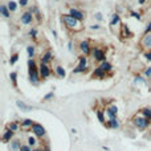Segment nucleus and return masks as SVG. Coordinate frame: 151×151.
<instances>
[{
  "label": "nucleus",
  "mask_w": 151,
  "mask_h": 151,
  "mask_svg": "<svg viewBox=\"0 0 151 151\" xmlns=\"http://www.w3.org/2000/svg\"><path fill=\"white\" fill-rule=\"evenodd\" d=\"M133 123L135 125V127H138V129H141V130H143V129H146L147 126H149L150 121L147 119L145 115L138 114V115H135V117L133 118Z\"/></svg>",
  "instance_id": "7ed1b4c3"
},
{
  "label": "nucleus",
  "mask_w": 151,
  "mask_h": 151,
  "mask_svg": "<svg viewBox=\"0 0 151 151\" xmlns=\"http://www.w3.org/2000/svg\"><path fill=\"white\" fill-rule=\"evenodd\" d=\"M141 47L145 48V49L151 50V32L150 33H146L143 36V39L141 40Z\"/></svg>",
  "instance_id": "0eeeda50"
},
{
  "label": "nucleus",
  "mask_w": 151,
  "mask_h": 151,
  "mask_svg": "<svg viewBox=\"0 0 151 151\" xmlns=\"http://www.w3.org/2000/svg\"><path fill=\"white\" fill-rule=\"evenodd\" d=\"M8 9H9L11 12H15V11L17 9V4H16L15 1H9L8 3Z\"/></svg>",
  "instance_id": "cd10ccee"
},
{
  "label": "nucleus",
  "mask_w": 151,
  "mask_h": 151,
  "mask_svg": "<svg viewBox=\"0 0 151 151\" xmlns=\"http://www.w3.org/2000/svg\"><path fill=\"white\" fill-rule=\"evenodd\" d=\"M20 147H21L20 141H12V142H11V150H12V151L20 150Z\"/></svg>",
  "instance_id": "412c9836"
},
{
  "label": "nucleus",
  "mask_w": 151,
  "mask_h": 151,
  "mask_svg": "<svg viewBox=\"0 0 151 151\" xmlns=\"http://www.w3.org/2000/svg\"><path fill=\"white\" fill-rule=\"evenodd\" d=\"M16 105H17V107H19V109L24 110V111H31V110H32V107H31V106H28V105H25V104H24V102H21V101H17V102H16Z\"/></svg>",
  "instance_id": "f3484780"
},
{
  "label": "nucleus",
  "mask_w": 151,
  "mask_h": 151,
  "mask_svg": "<svg viewBox=\"0 0 151 151\" xmlns=\"http://www.w3.org/2000/svg\"><path fill=\"white\" fill-rule=\"evenodd\" d=\"M139 3H141V4H143V3H145V0H139Z\"/></svg>",
  "instance_id": "37998d69"
},
{
  "label": "nucleus",
  "mask_w": 151,
  "mask_h": 151,
  "mask_svg": "<svg viewBox=\"0 0 151 151\" xmlns=\"http://www.w3.org/2000/svg\"><path fill=\"white\" fill-rule=\"evenodd\" d=\"M99 68H101L102 70L105 72V73H109V72H111L113 66H111V64H110V63H106V61H104V63L99 65Z\"/></svg>",
  "instance_id": "2eb2a0df"
},
{
  "label": "nucleus",
  "mask_w": 151,
  "mask_h": 151,
  "mask_svg": "<svg viewBox=\"0 0 151 151\" xmlns=\"http://www.w3.org/2000/svg\"><path fill=\"white\" fill-rule=\"evenodd\" d=\"M28 68H29V80L32 83L36 85L40 80V72L36 68V63H35L33 58H29L28 60Z\"/></svg>",
  "instance_id": "f03ea898"
},
{
  "label": "nucleus",
  "mask_w": 151,
  "mask_h": 151,
  "mask_svg": "<svg viewBox=\"0 0 151 151\" xmlns=\"http://www.w3.org/2000/svg\"><path fill=\"white\" fill-rule=\"evenodd\" d=\"M8 129H9V130H12L13 133H15V131H17V130H19V123H17V122H12V123H9V125H8Z\"/></svg>",
  "instance_id": "bb28decb"
},
{
  "label": "nucleus",
  "mask_w": 151,
  "mask_h": 151,
  "mask_svg": "<svg viewBox=\"0 0 151 151\" xmlns=\"http://www.w3.org/2000/svg\"><path fill=\"white\" fill-rule=\"evenodd\" d=\"M39 72H40V76H41L42 78H47V77H49L50 76V70H49V68H48V65L47 64H42L41 63V65L39 66Z\"/></svg>",
  "instance_id": "1a4fd4ad"
},
{
  "label": "nucleus",
  "mask_w": 151,
  "mask_h": 151,
  "mask_svg": "<svg viewBox=\"0 0 151 151\" xmlns=\"http://www.w3.org/2000/svg\"><path fill=\"white\" fill-rule=\"evenodd\" d=\"M99 28V25H93L91 27V29H98Z\"/></svg>",
  "instance_id": "a19ab883"
},
{
  "label": "nucleus",
  "mask_w": 151,
  "mask_h": 151,
  "mask_svg": "<svg viewBox=\"0 0 151 151\" xmlns=\"http://www.w3.org/2000/svg\"><path fill=\"white\" fill-rule=\"evenodd\" d=\"M28 145L31 147H35L37 145V141H36V138L35 137H28Z\"/></svg>",
  "instance_id": "c85d7f7f"
},
{
  "label": "nucleus",
  "mask_w": 151,
  "mask_h": 151,
  "mask_svg": "<svg viewBox=\"0 0 151 151\" xmlns=\"http://www.w3.org/2000/svg\"><path fill=\"white\" fill-rule=\"evenodd\" d=\"M32 131H33V134L36 137H39V138H42V137L45 135V129L42 127L40 123H35L33 126H32Z\"/></svg>",
  "instance_id": "423d86ee"
},
{
  "label": "nucleus",
  "mask_w": 151,
  "mask_h": 151,
  "mask_svg": "<svg viewBox=\"0 0 151 151\" xmlns=\"http://www.w3.org/2000/svg\"><path fill=\"white\" fill-rule=\"evenodd\" d=\"M69 15L70 16H73L74 19H77V20H82L83 19V13L81 12V11H78V9H74V8H72L70 9V12H69Z\"/></svg>",
  "instance_id": "f8f14e48"
},
{
  "label": "nucleus",
  "mask_w": 151,
  "mask_h": 151,
  "mask_svg": "<svg viewBox=\"0 0 151 151\" xmlns=\"http://www.w3.org/2000/svg\"><path fill=\"white\" fill-rule=\"evenodd\" d=\"M13 134H15V133H13L12 130H9V129H7V130L4 131V134H3V137H1L3 142H11V139H12Z\"/></svg>",
  "instance_id": "ddd939ff"
},
{
  "label": "nucleus",
  "mask_w": 151,
  "mask_h": 151,
  "mask_svg": "<svg viewBox=\"0 0 151 151\" xmlns=\"http://www.w3.org/2000/svg\"><path fill=\"white\" fill-rule=\"evenodd\" d=\"M50 98H53V91H50V93H48L47 96L44 97V99H45V101H49Z\"/></svg>",
  "instance_id": "f704fd0d"
},
{
  "label": "nucleus",
  "mask_w": 151,
  "mask_h": 151,
  "mask_svg": "<svg viewBox=\"0 0 151 151\" xmlns=\"http://www.w3.org/2000/svg\"><path fill=\"white\" fill-rule=\"evenodd\" d=\"M88 68V60H86L85 56H81L80 57V63H78V66L73 69V73L77 74V73H83Z\"/></svg>",
  "instance_id": "20e7f679"
},
{
  "label": "nucleus",
  "mask_w": 151,
  "mask_h": 151,
  "mask_svg": "<svg viewBox=\"0 0 151 151\" xmlns=\"http://www.w3.org/2000/svg\"><path fill=\"white\" fill-rule=\"evenodd\" d=\"M145 76H146L147 78H151V66H149V68L145 70Z\"/></svg>",
  "instance_id": "72a5a7b5"
},
{
  "label": "nucleus",
  "mask_w": 151,
  "mask_h": 151,
  "mask_svg": "<svg viewBox=\"0 0 151 151\" xmlns=\"http://www.w3.org/2000/svg\"><path fill=\"white\" fill-rule=\"evenodd\" d=\"M121 36H122V37H130L131 36V33H130V31H129L127 25H125V24H122V33H121Z\"/></svg>",
  "instance_id": "aec40b11"
},
{
  "label": "nucleus",
  "mask_w": 151,
  "mask_h": 151,
  "mask_svg": "<svg viewBox=\"0 0 151 151\" xmlns=\"http://www.w3.org/2000/svg\"><path fill=\"white\" fill-rule=\"evenodd\" d=\"M50 60H52V52H50V50L45 52L44 55L41 56V63H42V64H48Z\"/></svg>",
  "instance_id": "4468645a"
},
{
  "label": "nucleus",
  "mask_w": 151,
  "mask_h": 151,
  "mask_svg": "<svg viewBox=\"0 0 151 151\" xmlns=\"http://www.w3.org/2000/svg\"><path fill=\"white\" fill-rule=\"evenodd\" d=\"M0 9H1V13H3V16H4V17H9V15H11V11L8 9V7L7 5H1V7H0Z\"/></svg>",
  "instance_id": "4be33fe9"
},
{
  "label": "nucleus",
  "mask_w": 151,
  "mask_h": 151,
  "mask_svg": "<svg viewBox=\"0 0 151 151\" xmlns=\"http://www.w3.org/2000/svg\"><path fill=\"white\" fill-rule=\"evenodd\" d=\"M80 49L82 53H85V55H89L90 53V44H89V41H81L80 44Z\"/></svg>",
  "instance_id": "9b49d317"
},
{
  "label": "nucleus",
  "mask_w": 151,
  "mask_h": 151,
  "mask_svg": "<svg viewBox=\"0 0 151 151\" xmlns=\"http://www.w3.org/2000/svg\"><path fill=\"white\" fill-rule=\"evenodd\" d=\"M35 123H33V121L32 119H24L23 122H21V126H23V127H32V126H33Z\"/></svg>",
  "instance_id": "5701e85b"
},
{
  "label": "nucleus",
  "mask_w": 151,
  "mask_h": 151,
  "mask_svg": "<svg viewBox=\"0 0 151 151\" xmlns=\"http://www.w3.org/2000/svg\"><path fill=\"white\" fill-rule=\"evenodd\" d=\"M27 52H28V57L29 58H33V56H35V47L33 45L27 47Z\"/></svg>",
  "instance_id": "a878e982"
},
{
  "label": "nucleus",
  "mask_w": 151,
  "mask_h": 151,
  "mask_svg": "<svg viewBox=\"0 0 151 151\" xmlns=\"http://www.w3.org/2000/svg\"><path fill=\"white\" fill-rule=\"evenodd\" d=\"M19 3H20V5H21V7H25V5L28 4V0H20V1H19Z\"/></svg>",
  "instance_id": "4c0bfd02"
},
{
  "label": "nucleus",
  "mask_w": 151,
  "mask_h": 151,
  "mask_svg": "<svg viewBox=\"0 0 151 151\" xmlns=\"http://www.w3.org/2000/svg\"><path fill=\"white\" fill-rule=\"evenodd\" d=\"M20 20H21V23L23 24H31L32 20H33V16H32L31 12H24L23 15H21Z\"/></svg>",
  "instance_id": "9d476101"
},
{
  "label": "nucleus",
  "mask_w": 151,
  "mask_h": 151,
  "mask_svg": "<svg viewBox=\"0 0 151 151\" xmlns=\"http://www.w3.org/2000/svg\"><path fill=\"white\" fill-rule=\"evenodd\" d=\"M63 21L65 23L66 28L73 29V31H80V29L82 28L81 21L77 20V19H74L73 16H70V15H63Z\"/></svg>",
  "instance_id": "f257e3e1"
},
{
  "label": "nucleus",
  "mask_w": 151,
  "mask_h": 151,
  "mask_svg": "<svg viewBox=\"0 0 151 151\" xmlns=\"http://www.w3.org/2000/svg\"><path fill=\"white\" fill-rule=\"evenodd\" d=\"M17 60H19V55H17V53H16V55H13L12 57H11V60H9V64H11V65H13V64H15V63H16V61H17Z\"/></svg>",
  "instance_id": "2f4dec72"
},
{
  "label": "nucleus",
  "mask_w": 151,
  "mask_h": 151,
  "mask_svg": "<svg viewBox=\"0 0 151 151\" xmlns=\"http://www.w3.org/2000/svg\"><path fill=\"white\" fill-rule=\"evenodd\" d=\"M105 76H106V73H105V72L102 70V69L99 68V66L93 72V77H94V78H104Z\"/></svg>",
  "instance_id": "dca6fc26"
},
{
  "label": "nucleus",
  "mask_w": 151,
  "mask_h": 151,
  "mask_svg": "<svg viewBox=\"0 0 151 151\" xmlns=\"http://www.w3.org/2000/svg\"><path fill=\"white\" fill-rule=\"evenodd\" d=\"M9 78H11V81H12L13 85L16 86V78H17V73H16V72H12L11 76H9Z\"/></svg>",
  "instance_id": "7c9ffc66"
},
{
  "label": "nucleus",
  "mask_w": 151,
  "mask_h": 151,
  "mask_svg": "<svg viewBox=\"0 0 151 151\" xmlns=\"http://www.w3.org/2000/svg\"><path fill=\"white\" fill-rule=\"evenodd\" d=\"M145 58H146L147 61H151V50H149V52L145 53Z\"/></svg>",
  "instance_id": "c9c22d12"
},
{
  "label": "nucleus",
  "mask_w": 151,
  "mask_h": 151,
  "mask_svg": "<svg viewBox=\"0 0 151 151\" xmlns=\"http://www.w3.org/2000/svg\"><path fill=\"white\" fill-rule=\"evenodd\" d=\"M131 15H133L135 19H138V20H141V16H139V13H137V12H131Z\"/></svg>",
  "instance_id": "58836bf2"
},
{
  "label": "nucleus",
  "mask_w": 151,
  "mask_h": 151,
  "mask_svg": "<svg viewBox=\"0 0 151 151\" xmlns=\"http://www.w3.org/2000/svg\"><path fill=\"white\" fill-rule=\"evenodd\" d=\"M91 55H93L94 60H97V61H102V63H104V61L106 60L105 52L102 49H99V48H93V49H91Z\"/></svg>",
  "instance_id": "39448f33"
},
{
  "label": "nucleus",
  "mask_w": 151,
  "mask_h": 151,
  "mask_svg": "<svg viewBox=\"0 0 151 151\" xmlns=\"http://www.w3.org/2000/svg\"><path fill=\"white\" fill-rule=\"evenodd\" d=\"M97 118H98L99 122L105 123V117H104V113L101 111V110H97Z\"/></svg>",
  "instance_id": "c756f323"
},
{
  "label": "nucleus",
  "mask_w": 151,
  "mask_h": 151,
  "mask_svg": "<svg viewBox=\"0 0 151 151\" xmlns=\"http://www.w3.org/2000/svg\"><path fill=\"white\" fill-rule=\"evenodd\" d=\"M106 114H107V117H109V119H114V118H117L118 107L115 106V105H111V106H109L106 109Z\"/></svg>",
  "instance_id": "6e6552de"
},
{
  "label": "nucleus",
  "mask_w": 151,
  "mask_h": 151,
  "mask_svg": "<svg viewBox=\"0 0 151 151\" xmlns=\"http://www.w3.org/2000/svg\"><path fill=\"white\" fill-rule=\"evenodd\" d=\"M36 29H31V31H29V36L31 37H36Z\"/></svg>",
  "instance_id": "e433bc0d"
},
{
  "label": "nucleus",
  "mask_w": 151,
  "mask_h": 151,
  "mask_svg": "<svg viewBox=\"0 0 151 151\" xmlns=\"http://www.w3.org/2000/svg\"><path fill=\"white\" fill-rule=\"evenodd\" d=\"M146 32H147V33H150V32H151V23L149 24V25H147V28H146Z\"/></svg>",
  "instance_id": "ea45409f"
},
{
  "label": "nucleus",
  "mask_w": 151,
  "mask_h": 151,
  "mask_svg": "<svg viewBox=\"0 0 151 151\" xmlns=\"http://www.w3.org/2000/svg\"><path fill=\"white\" fill-rule=\"evenodd\" d=\"M119 23V15H117V13H114L111 17V23H110V25L111 27H115V24Z\"/></svg>",
  "instance_id": "393cba45"
},
{
  "label": "nucleus",
  "mask_w": 151,
  "mask_h": 151,
  "mask_svg": "<svg viewBox=\"0 0 151 151\" xmlns=\"http://www.w3.org/2000/svg\"><path fill=\"white\" fill-rule=\"evenodd\" d=\"M33 151H47V150H42V149H33Z\"/></svg>",
  "instance_id": "79ce46f5"
},
{
  "label": "nucleus",
  "mask_w": 151,
  "mask_h": 151,
  "mask_svg": "<svg viewBox=\"0 0 151 151\" xmlns=\"http://www.w3.org/2000/svg\"><path fill=\"white\" fill-rule=\"evenodd\" d=\"M142 115H145V117L147 118V119L151 122V107H145V109H142Z\"/></svg>",
  "instance_id": "6ab92c4d"
},
{
  "label": "nucleus",
  "mask_w": 151,
  "mask_h": 151,
  "mask_svg": "<svg viewBox=\"0 0 151 151\" xmlns=\"http://www.w3.org/2000/svg\"><path fill=\"white\" fill-rule=\"evenodd\" d=\"M107 125H109V127H111V129H118L119 127V121H118L117 118H114V119H109Z\"/></svg>",
  "instance_id": "a211bd4d"
},
{
  "label": "nucleus",
  "mask_w": 151,
  "mask_h": 151,
  "mask_svg": "<svg viewBox=\"0 0 151 151\" xmlns=\"http://www.w3.org/2000/svg\"><path fill=\"white\" fill-rule=\"evenodd\" d=\"M20 151H33V150L31 149V146H29V145H21Z\"/></svg>",
  "instance_id": "473e14b6"
},
{
  "label": "nucleus",
  "mask_w": 151,
  "mask_h": 151,
  "mask_svg": "<svg viewBox=\"0 0 151 151\" xmlns=\"http://www.w3.org/2000/svg\"><path fill=\"white\" fill-rule=\"evenodd\" d=\"M56 73H57V76L58 77H65V69L63 68V66H57L56 68Z\"/></svg>",
  "instance_id": "b1692460"
}]
</instances>
